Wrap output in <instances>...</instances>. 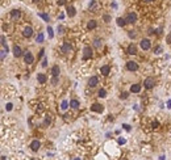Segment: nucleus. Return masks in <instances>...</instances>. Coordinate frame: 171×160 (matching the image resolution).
<instances>
[{"instance_id": "obj_8", "label": "nucleus", "mask_w": 171, "mask_h": 160, "mask_svg": "<svg viewBox=\"0 0 171 160\" xmlns=\"http://www.w3.org/2000/svg\"><path fill=\"white\" fill-rule=\"evenodd\" d=\"M23 36L25 37V38H30V37L33 36V28H32V26H25L23 30Z\"/></svg>"}, {"instance_id": "obj_20", "label": "nucleus", "mask_w": 171, "mask_h": 160, "mask_svg": "<svg viewBox=\"0 0 171 160\" xmlns=\"http://www.w3.org/2000/svg\"><path fill=\"white\" fill-rule=\"evenodd\" d=\"M97 26V23H96V20H90L88 23H87V28L90 29V30H92V29H95Z\"/></svg>"}, {"instance_id": "obj_16", "label": "nucleus", "mask_w": 171, "mask_h": 160, "mask_svg": "<svg viewBox=\"0 0 171 160\" xmlns=\"http://www.w3.org/2000/svg\"><path fill=\"white\" fill-rule=\"evenodd\" d=\"M128 54L129 55H136L137 54V46L134 45V43H130V45L128 46Z\"/></svg>"}, {"instance_id": "obj_43", "label": "nucleus", "mask_w": 171, "mask_h": 160, "mask_svg": "<svg viewBox=\"0 0 171 160\" xmlns=\"http://www.w3.org/2000/svg\"><path fill=\"white\" fill-rule=\"evenodd\" d=\"M43 53H45V50H43V49H41L40 54H38V58H42V56H43Z\"/></svg>"}, {"instance_id": "obj_33", "label": "nucleus", "mask_w": 171, "mask_h": 160, "mask_svg": "<svg viewBox=\"0 0 171 160\" xmlns=\"http://www.w3.org/2000/svg\"><path fill=\"white\" fill-rule=\"evenodd\" d=\"M48 33H49V38H53V37H54V33H53V29H51L50 26L48 28Z\"/></svg>"}, {"instance_id": "obj_12", "label": "nucleus", "mask_w": 171, "mask_h": 160, "mask_svg": "<svg viewBox=\"0 0 171 160\" xmlns=\"http://www.w3.org/2000/svg\"><path fill=\"white\" fill-rule=\"evenodd\" d=\"M21 55H24V53H23V50H21V47L20 46H13V56L14 58H20Z\"/></svg>"}, {"instance_id": "obj_24", "label": "nucleus", "mask_w": 171, "mask_h": 160, "mask_svg": "<svg viewBox=\"0 0 171 160\" xmlns=\"http://www.w3.org/2000/svg\"><path fill=\"white\" fill-rule=\"evenodd\" d=\"M50 83H51V85H57L58 83H59V76H53Z\"/></svg>"}, {"instance_id": "obj_6", "label": "nucleus", "mask_w": 171, "mask_h": 160, "mask_svg": "<svg viewBox=\"0 0 171 160\" xmlns=\"http://www.w3.org/2000/svg\"><path fill=\"white\" fill-rule=\"evenodd\" d=\"M126 68L129 71H137L138 70V63L134 62V60H129V62H126Z\"/></svg>"}, {"instance_id": "obj_11", "label": "nucleus", "mask_w": 171, "mask_h": 160, "mask_svg": "<svg viewBox=\"0 0 171 160\" xmlns=\"http://www.w3.org/2000/svg\"><path fill=\"white\" fill-rule=\"evenodd\" d=\"M109 72H111V67H109L108 64H104L100 67V73H101L103 76H108Z\"/></svg>"}, {"instance_id": "obj_38", "label": "nucleus", "mask_w": 171, "mask_h": 160, "mask_svg": "<svg viewBox=\"0 0 171 160\" xmlns=\"http://www.w3.org/2000/svg\"><path fill=\"white\" fill-rule=\"evenodd\" d=\"M57 4H58V5H65V4H66V0H58Z\"/></svg>"}, {"instance_id": "obj_37", "label": "nucleus", "mask_w": 171, "mask_h": 160, "mask_svg": "<svg viewBox=\"0 0 171 160\" xmlns=\"http://www.w3.org/2000/svg\"><path fill=\"white\" fill-rule=\"evenodd\" d=\"M166 42H167L168 45H171V33L167 34V37H166Z\"/></svg>"}, {"instance_id": "obj_40", "label": "nucleus", "mask_w": 171, "mask_h": 160, "mask_svg": "<svg viewBox=\"0 0 171 160\" xmlns=\"http://www.w3.org/2000/svg\"><path fill=\"white\" fill-rule=\"evenodd\" d=\"M125 142H126L125 138H119V143H120V144H124Z\"/></svg>"}, {"instance_id": "obj_39", "label": "nucleus", "mask_w": 171, "mask_h": 160, "mask_svg": "<svg viewBox=\"0 0 171 160\" xmlns=\"http://www.w3.org/2000/svg\"><path fill=\"white\" fill-rule=\"evenodd\" d=\"M46 66H48V59L43 58L42 59V67H46Z\"/></svg>"}, {"instance_id": "obj_14", "label": "nucleus", "mask_w": 171, "mask_h": 160, "mask_svg": "<svg viewBox=\"0 0 171 160\" xmlns=\"http://www.w3.org/2000/svg\"><path fill=\"white\" fill-rule=\"evenodd\" d=\"M61 51H62L63 54L70 53V51H71V45H70L68 42H65V43L62 45V47H61Z\"/></svg>"}, {"instance_id": "obj_31", "label": "nucleus", "mask_w": 171, "mask_h": 160, "mask_svg": "<svg viewBox=\"0 0 171 160\" xmlns=\"http://www.w3.org/2000/svg\"><path fill=\"white\" fill-rule=\"evenodd\" d=\"M12 109H13V104H12V102H8V104L5 105V110L7 112H11Z\"/></svg>"}, {"instance_id": "obj_4", "label": "nucleus", "mask_w": 171, "mask_h": 160, "mask_svg": "<svg viewBox=\"0 0 171 160\" xmlns=\"http://www.w3.org/2000/svg\"><path fill=\"white\" fill-rule=\"evenodd\" d=\"M140 46H141V49H142V50H149V49L151 47V42H150V39H149V38H143V39H141Z\"/></svg>"}, {"instance_id": "obj_1", "label": "nucleus", "mask_w": 171, "mask_h": 160, "mask_svg": "<svg viewBox=\"0 0 171 160\" xmlns=\"http://www.w3.org/2000/svg\"><path fill=\"white\" fill-rule=\"evenodd\" d=\"M154 85H155V80H154V78H146L145 82H143V87L146 88V89H153Z\"/></svg>"}, {"instance_id": "obj_46", "label": "nucleus", "mask_w": 171, "mask_h": 160, "mask_svg": "<svg viewBox=\"0 0 171 160\" xmlns=\"http://www.w3.org/2000/svg\"><path fill=\"white\" fill-rule=\"evenodd\" d=\"M167 108H170V109H171V98L167 101Z\"/></svg>"}, {"instance_id": "obj_9", "label": "nucleus", "mask_w": 171, "mask_h": 160, "mask_svg": "<svg viewBox=\"0 0 171 160\" xmlns=\"http://www.w3.org/2000/svg\"><path fill=\"white\" fill-rule=\"evenodd\" d=\"M41 148V143H40V141H32V143H30V150L32 151H34V152H37L38 150Z\"/></svg>"}, {"instance_id": "obj_35", "label": "nucleus", "mask_w": 171, "mask_h": 160, "mask_svg": "<svg viewBox=\"0 0 171 160\" xmlns=\"http://www.w3.org/2000/svg\"><path fill=\"white\" fill-rule=\"evenodd\" d=\"M154 53L155 54H161L162 53V47H161V46H157V47L154 49Z\"/></svg>"}, {"instance_id": "obj_21", "label": "nucleus", "mask_w": 171, "mask_h": 160, "mask_svg": "<svg viewBox=\"0 0 171 160\" xmlns=\"http://www.w3.org/2000/svg\"><path fill=\"white\" fill-rule=\"evenodd\" d=\"M79 101H78V100H71V101H70V106L72 108V109H78V108H79Z\"/></svg>"}, {"instance_id": "obj_5", "label": "nucleus", "mask_w": 171, "mask_h": 160, "mask_svg": "<svg viewBox=\"0 0 171 160\" xmlns=\"http://www.w3.org/2000/svg\"><path fill=\"white\" fill-rule=\"evenodd\" d=\"M125 20H126V24H134L137 21V13H134V12L128 13L126 17H125Z\"/></svg>"}, {"instance_id": "obj_44", "label": "nucleus", "mask_w": 171, "mask_h": 160, "mask_svg": "<svg viewBox=\"0 0 171 160\" xmlns=\"http://www.w3.org/2000/svg\"><path fill=\"white\" fill-rule=\"evenodd\" d=\"M58 33H59V34H62L63 33V26H58Z\"/></svg>"}, {"instance_id": "obj_17", "label": "nucleus", "mask_w": 171, "mask_h": 160, "mask_svg": "<svg viewBox=\"0 0 171 160\" xmlns=\"http://www.w3.org/2000/svg\"><path fill=\"white\" fill-rule=\"evenodd\" d=\"M37 82L40 83V84H45V83L48 82V78H46L45 73H38L37 75Z\"/></svg>"}, {"instance_id": "obj_2", "label": "nucleus", "mask_w": 171, "mask_h": 160, "mask_svg": "<svg viewBox=\"0 0 171 160\" xmlns=\"http://www.w3.org/2000/svg\"><path fill=\"white\" fill-rule=\"evenodd\" d=\"M24 60H25L26 64H32L34 62V56L30 51H24Z\"/></svg>"}, {"instance_id": "obj_28", "label": "nucleus", "mask_w": 171, "mask_h": 160, "mask_svg": "<svg viewBox=\"0 0 171 160\" xmlns=\"http://www.w3.org/2000/svg\"><path fill=\"white\" fill-rule=\"evenodd\" d=\"M36 42H38V43H42L43 42V34L42 33H40L37 36V38H36Z\"/></svg>"}, {"instance_id": "obj_36", "label": "nucleus", "mask_w": 171, "mask_h": 160, "mask_svg": "<svg viewBox=\"0 0 171 160\" xmlns=\"http://www.w3.org/2000/svg\"><path fill=\"white\" fill-rule=\"evenodd\" d=\"M128 36H129V38H136V36H137V34H136V33H134V32H133V30H129Z\"/></svg>"}, {"instance_id": "obj_27", "label": "nucleus", "mask_w": 171, "mask_h": 160, "mask_svg": "<svg viewBox=\"0 0 171 160\" xmlns=\"http://www.w3.org/2000/svg\"><path fill=\"white\" fill-rule=\"evenodd\" d=\"M94 46L99 49L100 46H101V39H100V38H96V39H95V41H94Z\"/></svg>"}, {"instance_id": "obj_19", "label": "nucleus", "mask_w": 171, "mask_h": 160, "mask_svg": "<svg viewBox=\"0 0 171 160\" xmlns=\"http://www.w3.org/2000/svg\"><path fill=\"white\" fill-rule=\"evenodd\" d=\"M130 92L132 93H140L141 92V84H133L130 87Z\"/></svg>"}, {"instance_id": "obj_18", "label": "nucleus", "mask_w": 171, "mask_h": 160, "mask_svg": "<svg viewBox=\"0 0 171 160\" xmlns=\"http://www.w3.org/2000/svg\"><path fill=\"white\" fill-rule=\"evenodd\" d=\"M59 73H61L59 66H58V64H54L53 67H51V75H53V76H59Z\"/></svg>"}, {"instance_id": "obj_32", "label": "nucleus", "mask_w": 171, "mask_h": 160, "mask_svg": "<svg viewBox=\"0 0 171 160\" xmlns=\"http://www.w3.org/2000/svg\"><path fill=\"white\" fill-rule=\"evenodd\" d=\"M128 97H129V93L128 92H123L121 95H120V98H121V100H125V98H128Z\"/></svg>"}, {"instance_id": "obj_48", "label": "nucleus", "mask_w": 171, "mask_h": 160, "mask_svg": "<svg viewBox=\"0 0 171 160\" xmlns=\"http://www.w3.org/2000/svg\"><path fill=\"white\" fill-rule=\"evenodd\" d=\"M74 160H80V159H79V157H75V159H74Z\"/></svg>"}, {"instance_id": "obj_47", "label": "nucleus", "mask_w": 171, "mask_h": 160, "mask_svg": "<svg viewBox=\"0 0 171 160\" xmlns=\"http://www.w3.org/2000/svg\"><path fill=\"white\" fill-rule=\"evenodd\" d=\"M146 3H150V1H154V0H145Z\"/></svg>"}, {"instance_id": "obj_10", "label": "nucleus", "mask_w": 171, "mask_h": 160, "mask_svg": "<svg viewBox=\"0 0 171 160\" xmlns=\"http://www.w3.org/2000/svg\"><path fill=\"white\" fill-rule=\"evenodd\" d=\"M97 84H99V78H97V76H91V78L88 79V85L91 88L96 87Z\"/></svg>"}, {"instance_id": "obj_7", "label": "nucleus", "mask_w": 171, "mask_h": 160, "mask_svg": "<svg viewBox=\"0 0 171 160\" xmlns=\"http://www.w3.org/2000/svg\"><path fill=\"white\" fill-rule=\"evenodd\" d=\"M103 110H104V106H103L101 104L95 102L94 105H91V112H94V113H101Z\"/></svg>"}, {"instance_id": "obj_29", "label": "nucleus", "mask_w": 171, "mask_h": 160, "mask_svg": "<svg viewBox=\"0 0 171 160\" xmlns=\"http://www.w3.org/2000/svg\"><path fill=\"white\" fill-rule=\"evenodd\" d=\"M67 106H68V102L66 101V100H63L62 104H61V109H62V110H66V109H67Z\"/></svg>"}, {"instance_id": "obj_34", "label": "nucleus", "mask_w": 171, "mask_h": 160, "mask_svg": "<svg viewBox=\"0 0 171 160\" xmlns=\"http://www.w3.org/2000/svg\"><path fill=\"white\" fill-rule=\"evenodd\" d=\"M90 9H94L95 7H96V0H91V3H90Z\"/></svg>"}, {"instance_id": "obj_30", "label": "nucleus", "mask_w": 171, "mask_h": 160, "mask_svg": "<svg viewBox=\"0 0 171 160\" xmlns=\"http://www.w3.org/2000/svg\"><path fill=\"white\" fill-rule=\"evenodd\" d=\"M1 47H3V49H8L7 42H5V37H4V36H1Z\"/></svg>"}, {"instance_id": "obj_25", "label": "nucleus", "mask_w": 171, "mask_h": 160, "mask_svg": "<svg viewBox=\"0 0 171 160\" xmlns=\"http://www.w3.org/2000/svg\"><path fill=\"white\" fill-rule=\"evenodd\" d=\"M38 16H40L41 18L43 20V21H46V23H49V20H50V17H49V14H46V13H38Z\"/></svg>"}, {"instance_id": "obj_26", "label": "nucleus", "mask_w": 171, "mask_h": 160, "mask_svg": "<svg viewBox=\"0 0 171 160\" xmlns=\"http://www.w3.org/2000/svg\"><path fill=\"white\" fill-rule=\"evenodd\" d=\"M51 122V118L50 115H45V119H43V126H49Z\"/></svg>"}, {"instance_id": "obj_13", "label": "nucleus", "mask_w": 171, "mask_h": 160, "mask_svg": "<svg viewBox=\"0 0 171 160\" xmlns=\"http://www.w3.org/2000/svg\"><path fill=\"white\" fill-rule=\"evenodd\" d=\"M11 17L12 20H19L21 17V11H19V9H13V11H11Z\"/></svg>"}, {"instance_id": "obj_23", "label": "nucleus", "mask_w": 171, "mask_h": 160, "mask_svg": "<svg viewBox=\"0 0 171 160\" xmlns=\"http://www.w3.org/2000/svg\"><path fill=\"white\" fill-rule=\"evenodd\" d=\"M97 96H99L100 98H104L107 96V91L104 89V88H101V89H99V92H97Z\"/></svg>"}, {"instance_id": "obj_42", "label": "nucleus", "mask_w": 171, "mask_h": 160, "mask_svg": "<svg viewBox=\"0 0 171 160\" xmlns=\"http://www.w3.org/2000/svg\"><path fill=\"white\" fill-rule=\"evenodd\" d=\"M104 20H105V23H109V20H111V17H109L108 14H104Z\"/></svg>"}, {"instance_id": "obj_3", "label": "nucleus", "mask_w": 171, "mask_h": 160, "mask_svg": "<svg viewBox=\"0 0 171 160\" xmlns=\"http://www.w3.org/2000/svg\"><path fill=\"white\" fill-rule=\"evenodd\" d=\"M91 58H92V49L90 46H86L83 49V59L87 60V59H91Z\"/></svg>"}, {"instance_id": "obj_49", "label": "nucleus", "mask_w": 171, "mask_h": 160, "mask_svg": "<svg viewBox=\"0 0 171 160\" xmlns=\"http://www.w3.org/2000/svg\"><path fill=\"white\" fill-rule=\"evenodd\" d=\"M33 1H37V0H33Z\"/></svg>"}, {"instance_id": "obj_15", "label": "nucleus", "mask_w": 171, "mask_h": 160, "mask_svg": "<svg viewBox=\"0 0 171 160\" xmlns=\"http://www.w3.org/2000/svg\"><path fill=\"white\" fill-rule=\"evenodd\" d=\"M66 13H67V16L68 17H74L75 14H76V9H75V7H72V5H70V7H67V9H66Z\"/></svg>"}, {"instance_id": "obj_22", "label": "nucleus", "mask_w": 171, "mask_h": 160, "mask_svg": "<svg viewBox=\"0 0 171 160\" xmlns=\"http://www.w3.org/2000/svg\"><path fill=\"white\" fill-rule=\"evenodd\" d=\"M116 21H117V25H119V26H123V28L125 26V24H126V20L123 18V17H119Z\"/></svg>"}, {"instance_id": "obj_41", "label": "nucleus", "mask_w": 171, "mask_h": 160, "mask_svg": "<svg viewBox=\"0 0 171 160\" xmlns=\"http://www.w3.org/2000/svg\"><path fill=\"white\" fill-rule=\"evenodd\" d=\"M151 126H153V127H154V129H157V127H158V126H159V123H158V122H157V121H154V122H153V123H151Z\"/></svg>"}, {"instance_id": "obj_45", "label": "nucleus", "mask_w": 171, "mask_h": 160, "mask_svg": "<svg viewBox=\"0 0 171 160\" xmlns=\"http://www.w3.org/2000/svg\"><path fill=\"white\" fill-rule=\"evenodd\" d=\"M123 127H124L125 130H128V131L130 130V126H129V125H126V123H124V125H123Z\"/></svg>"}]
</instances>
